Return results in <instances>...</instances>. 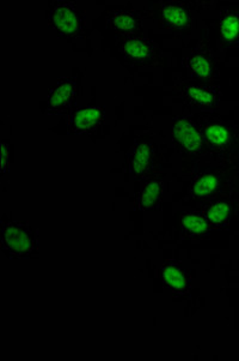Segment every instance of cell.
I'll return each mask as SVG.
<instances>
[{"label": "cell", "mask_w": 239, "mask_h": 361, "mask_svg": "<svg viewBox=\"0 0 239 361\" xmlns=\"http://www.w3.org/2000/svg\"><path fill=\"white\" fill-rule=\"evenodd\" d=\"M1 246L10 256L27 257L35 248V235L25 224L10 222L3 227Z\"/></svg>", "instance_id": "obj_1"}, {"label": "cell", "mask_w": 239, "mask_h": 361, "mask_svg": "<svg viewBox=\"0 0 239 361\" xmlns=\"http://www.w3.org/2000/svg\"><path fill=\"white\" fill-rule=\"evenodd\" d=\"M50 19L53 27L63 35H76L83 29L81 14L71 3L60 1L50 10Z\"/></svg>", "instance_id": "obj_2"}, {"label": "cell", "mask_w": 239, "mask_h": 361, "mask_svg": "<svg viewBox=\"0 0 239 361\" xmlns=\"http://www.w3.org/2000/svg\"><path fill=\"white\" fill-rule=\"evenodd\" d=\"M104 118L102 107H81L70 115L68 126L73 133L83 135L97 130Z\"/></svg>", "instance_id": "obj_3"}, {"label": "cell", "mask_w": 239, "mask_h": 361, "mask_svg": "<svg viewBox=\"0 0 239 361\" xmlns=\"http://www.w3.org/2000/svg\"><path fill=\"white\" fill-rule=\"evenodd\" d=\"M76 92V82L72 78H61L50 92L47 113H63L72 104Z\"/></svg>", "instance_id": "obj_4"}, {"label": "cell", "mask_w": 239, "mask_h": 361, "mask_svg": "<svg viewBox=\"0 0 239 361\" xmlns=\"http://www.w3.org/2000/svg\"><path fill=\"white\" fill-rule=\"evenodd\" d=\"M120 50L127 59L136 63H144L157 58V46L144 37H127L122 41Z\"/></svg>", "instance_id": "obj_5"}, {"label": "cell", "mask_w": 239, "mask_h": 361, "mask_svg": "<svg viewBox=\"0 0 239 361\" xmlns=\"http://www.w3.org/2000/svg\"><path fill=\"white\" fill-rule=\"evenodd\" d=\"M180 94L188 105L198 110H212L217 104V95L211 88L185 83L180 84Z\"/></svg>", "instance_id": "obj_6"}, {"label": "cell", "mask_w": 239, "mask_h": 361, "mask_svg": "<svg viewBox=\"0 0 239 361\" xmlns=\"http://www.w3.org/2000/svg\"><path fill=\"white\" fill-rule=\"evenodd\" d=\"M174 136L177 142L185 148L188 153H199L203 146V138L199 131L185 119L175 120L172 125Z\"/></svg>", "instance_id": "obj_7"}, {"label": "cell", "mask_w": 239, "mask_h": 361, "mask_svg": "<svg viewBox=\"0 0 239 361\" xmlns=\"http://www.w3.org/2000/svg\"><path fill=\"white\" fill-rule=\"evenodd\" d=\"M160 17L165 27L175 30H185L189 27V11L185 8V5L177 1L164 3L160 10Z\"/></svg>", "instance_id": "obj_8"}, {"label": "cell", "mask_w": 239, "mask_h": 361, "mask_svg": "<svg viewBox=\"0 0 239 361\" xmlns=\"http://www.w3.org/2000/svg\"><path fill=\"white\" fill-rule=\"evenodd\" d=\"M108 26L120 34H134L139 32L140 19L134 12L118 10L109 16Z\"/></svg>", "instance_id": "obj_9"}, {"label": "cell", "mask_w": 239, "mask_h": 361, "mask_svg": "<svg viewBox=\"0 0 239 361\" xmlns=\"http://www.w3.org/2000/svg\"><path fill=\"white\" fill-rule=\"evenodd\" d=\"M152 155H154V149L149 143H141L136 146L131 159L132 173L138 178L147 174L151 167Z\"/></svg>", "instance_id": "obj_10"}, {"label": "cell", "mask_w": 239, "mask_h": 361, "mask_svg": "<svg viewBox=\"0 0 239 361\" xmlns=\"http://www.w3.org/2000/svg\"><path fill=\"white\" fill-rule=\"evenodd\" d=\"M163 280L169 289L172 292L178 293V294H185L188 289V281L185 276V271L180 269V266L169 263L163 266L162 269Z\"/></svg>", "instance_id": "obj_11"}, {"label": "cell", "mask_w": 239, "mask_h": 361, "mask_svg": "<svg viewBox=\"0 0 239 361\" xmlns=\"http://www.w3.org/2000/svg\"><path fill=\"white\" fill-rule=\"evenodd\" d=\"M219 34L227 43L239 41V12L235 10L226 11L219 23Z\"/></svg>", "instance_id": "obj_12"}, {"label": "cell", "mask_w": 239, "mask_h": 361, "mask_svg": "<svg viewBox=\"0 0 239 361\" xmlns=\"http://www.w3.org/2000/svg\"><path fill=\"white\" fill-rule=\"evenodd\" d=\"M163 184L160 180H152L145 184L143 191L140 193L139 208L141 211H152L158 206L162 196Z\"/></svg>", "instance_id": "obj_13"}, {"label": "cell", "mask_w": 239, "mask_h": 361, "mask_svg": "<svg viewBox=\"0 0 239 361\" xmlns=\"http://www.w3.org/2000/svg\"><path fill=\"white\" fill-rule=\"evenodd\" d=\"M188 69L193 75V77L199 81H207L209 78H212V63L206 55L201 53L190 55L188 59Z\"/></svg>", "instance_id": "obj_14"}, {"label": "cell", "mask_w": 239, "mask_h": 361, "mask_svg": "<svg viewBox=\"0 0 239 361\" xmlns=\"http://www.w3.org/2000/svg\"><path fill=\"white\" fill-rule=\"evenodd\" d=\"M180 224L185 233L193 235V237L203 235V234L208 233L211 229L206 217H203L199 214H193V213H188L182 216Z\"/></svg>", "instance_id": "obj_15"}, {"label": "cell", "mask_w": 239, "mask_h": 361, "mask_svg": "<svg viewBox=\"0 0 239 361\" xmlns=\"http://www.w3.org/2000/svg\"><path fill=\"white\" fill-rule=\"evenodd\" d=\"M232 208L226 201H217L208 208L206 211V219L211 226H224L230 219Z\"/></svg>", "instance_id": "obj_16"}, {"label": "cell", "mask_w": 239, "mask_h": 361, "mask_svg": "<svg viewBox=\"0 0 239 361\" xmlns=\"http://www.w3.org/2000/svg\"><path fill=\"white\" fill-rule=\"evenodd\" d=\"M220 179L217 174L206 173L195 180L190 188V193L194 197H205L211 195L217 190Z\"/></svg>", "instance_id": "obj_17"}, {"label": "cell", "mask_w": 239, "mask_h": 361, "mask_svg": "<svg viewBox=\"0 0 239 361\" xmlns=\"http://www.w3.org/2000/svg\"><path fill=\"white\" fill-rule=\"evenodd\" d=\"M205 136L208 143L216 148H224L230 143L231 133L229 128L220 124H209L205 128Z\"/></svg>", "instance_id": "obj_18"}, {"label": "cell", "mask_w": 239, "mask_h": 361, "mask_svg": "<svg viewBox=\"0 0 239 361\" xmlns=\"http://www.w3.org/2000/svg\"><path fill=\"white\" fill-rule=\"evenodd\" d=\"M9 148H8V144L6 143H3L1 144V170H3V174L8 172V165H9Z\"/></svg>", "instance_id": "obj_19"}]
</instances>
